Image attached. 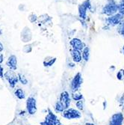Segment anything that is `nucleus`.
<instances>
[{"instance_id": "obj_1", "label": "nucleus", "mask_w": 124, "mask_h": 125, "mask_svg": "<svg viewBox=\"0 0 124 125\" xmlns=\"http://www.w3.org/2000/svg\"><path fill=\"white\" fill-rule=\"evenodd\" d=\"M119 5L115 0H107L106 4L102 8V14L107 16L111 17L118 13Z\"/></svg>"}, {"instance_id": "obj_2", "label": "nucleus", "mask_w": 124, "mask_h": 125, "mask_svg": "<svg viewBox=\"0 0 124 125\" xmlns=\"http://www.w3.org/2000/svg\"><path fill=\"white\" fill-rule=\"evenodd\" d=\"M61 117L68 121L79 120L82 118V113L76 108L70 107L64 111V112L61 114Z\"/></svg>"}, {"instance_id": "obj_3", "label": "nucleus", "mask_w": 124, "mask_h": 125, "mask_svg": "<svg viewBox=\"0 0 124 125\" xmlns=\"http://www.w3.org/2000/svg\"><path fill=\"white\" fill-rule=\"evenodd\" d=\"M83 83V77L81 72L76 73L70 82V90L72 92H79Z\"/></svg>"}, {"instance_id": "obj_4", "label": "nucleus", "mask_w": 124, "mask_h": 125, "mask_svg": "<svg viewBox=\"0 0 124 125\" xmlns=\"http://www.w3.org/2000/svg\"><path fill=\"white\" fill-rule=\"evenodd\" d=\"M26 110L29 115H35L38 112L37 100L34 96H29L26 100Z\"/></svg>"}, {"instance_id": "obj_5", "label": "nucleus", "mask_w": 124, "mask_h": 125, "mask_svg": "<svg viewBox=\"0 0 124 125\" xmlns=\"http://www.w3.org/2000/svg\"><path fill=\"white\" fill-rule=\"evenodd\" d=\"M4 79L7 81V83H8L9 86L11 88H14L17 85V83H19L18 74L16 73L15 71L11 70H8L5 72Z\"/></svg>"}, {"instance_id": "obj_6", "label": "nucleus", "mask_w": 124, "mask_h": 125, "mask_svg": "<svg viewBox=\"0 0 124 125\" xmlns=\"http://www.w3.org/2000/svg\"><path fill=\"white\" fill-rule=\"evenodd\" d=\"M124 114L123 112H117L112 115L108 121V125H123Z\"/></svg>"}, {"instance_id": "obj_7", "label": "nucleus", "mask_w": 124, "mask_h": 125, "mask_svg": "<svg viewBox=\"0 0 124 125\" xmlns=\"http://www.w3.org/2000/svg\"><path fill=\"white\" fill-rule=\"evenodd\" d=\"M124 19L123 15H121L120 13H117L114 15H112L111 17H108L105 20V23L109 27L113 26H117L120 22Z\"/></svg>"}, {"instance_id": "obj_8", "label": "nucleus", "mask_w": 124, "mask_h": 125, "mask_svg": "<svg viewBox=\"0 0 124 125\" xmlns=\"http://www.w3.org/2000/svg\"><path fill=\"white\" fill-rule=\"evenodd\" d=\"M59 100L62 103L66 109L71 107V104L73 100L71 98V94L67 91H63L62 92H61L59 95Z\"/></svg>"}, {"instance_id": "obj_9", "label": "nucleus", "mask_w": 124, "mask_h": 125, "mask_svg": "<svg viewBox=\"0 0 124 125\" xmlns=\"http://www.w3.org/2000/svg\"><path fill=\"white\" fill-rule=\"evenodd\" d=\"M70 45L71 47V49L77 50H79L81 52L86 47L85 43L81 39L78 38H73V39H71L70 41Z\"/></svg>"}, {"instance_id": "obj_10", "label": "nucleus", "mask_w": 124, "mask_h": 125, "mask_svg": "<svg viewBox=\"0 0 124 125\" xmlns=\"http://www.w3.org/2000/svg\"><path fill=\"white\" fill-rule=\"evenodd\" d=\"M17 57L15 55H10L5 62V65L9 68V70L14 71H16L17 70Z\"/></svg>"}, {"instance_id": "obj_11", "label": "nucleus", "mask_w": 124, "mask_h": 125, "mask_svg": "<svg viewBox=\"0 0 124 125\" xmlns=\"http://www.w3.org/2000/svg\"><path fill=\"white\" fill-rule=\"evenodd\" d=\"M45 120H47L48 121H50V122H53L54 124H55L56 125L58 124V123L61 121L57 114L52 111L50 108H48L47 109V115L45 117Z\"/></svg>"}, {"instance_id": "obj_12", "label": "nucleus", "mask_w": 124, "mask_h": 125, "mask_svg": "<svg viewBox=\"0 0 124 125\" xmlns=\"http://www.w3.org/2000/svg\"><path fill=\"white\" fill-rule=\"evenodd\" d=\"M70 52L72 61L74 62L76 64L81 63L83 61V59H82V52L81 51L77 50L70 49Z\"/></svg>"}, {"instance_id": "obj_13", "label": "nucleus", "mask_w": 124, "mask_h": 125, "mask_svg": "<svg viewBox=\"0 0 124 125\" xmlns=\"http://www.w3.org/2000/svg\"><path fill=\"white\" fill-rule=\"evenodd\" d=\"M14 96H15L18 100H22L26 99V92L24 91V89H23V88H15L14 92Z\"/></svg>"}, {"instance_id": "obj_14", "label": "nucleus", "mask_w": 124, "mask_h": 125, "mask_svg": "<svg viewBox=\"0 0 124 125\" xmlns=\"http://www.w3.org/2000/svg\"><path fill=\"white\" fill-rule=\"evenodd\" d=\"M53 109H54V112L56 113V114H61V115L66 109L64 106V105L62 104L61 102L58 100L55 103V104L53 106Z\"/></svg>"}, {"instance_id": "obj_15", "label": "nucleus", "mask_w": 124, "mask_h": 125, "mask_svg": "<svg viewBox=\"0 0 124 125\" xmlns=\"http://www.w3.org/2000/svg\"><path fill=\"white\" fill-rule=\"evenodd\" d=\"M87 8L82 3L78 5V16H79L80 19L82 20H85L87 17Z\"/></svg>"}, {"instance_id": "obj_16", "label": "nucleus", "mask_w": 124, "mask_h": 125, "mask_svg": "<svg viewBox=\"0 0 124 125\" xmlns=\"http://www.w3.org/2000/svg\"><path fill=\"white\" fill-rule=\"evenodd\" d=\"M56 61H57V59L55 57H47L45 58L43 64L45 67H50L55 64Z\"/></svg>"}, {"instance_id": "obj_17", "label": "nucleus", "mask_w": 124, "mask_h": 125, "mask_svg": "<svg viewBox=\"0 0 124 125\" xmlns=\"http://www.w3.org/2000/svg\"><path fill=\"white\" fill-rule=\"evenodd\" d=\"M82 59L84 62H87L90 59V55H91V50L88 46H86L84 50L82 51Z\"/></svg>"}, {"instance_id": "obj_18", "label": "nucleus", "mask_w": 124, "mask_h": 125, "mask_svg": "<svg viewBox=\"0 0 124 125\" xmlns=\"http://www.w3.org/2000/svg\"><path fill=\"white\" fill-rule=\"evenodd\" d=\"M71 94V98H72V100L74 101V102H77L78 100H84V95L79 92H72L70 93Z\"/></svg>"}, {"instance_id": "obj_19", "label": "nucleus", "mask_w": 124, "mask_h": 125, "mask_svg": "<svg viewBox=\"0 0 124 125\" xmlns=\"http://www.w3.org/2000/svg\"><path fill=\"white\" fill-rule=\"evenodd\" d=\"M18 74V79H19V83L22 85H26L29 84V80L27 77L23 74V73H17Z\"/></svg>"}, {"instance_id": "obj_20", "label": "nucleus", "mask_w": 124, "mask_h": 125, "mask_svg": "<svg viewBox=\"0 0 124 125\" xmlns=\"http://www.w3.org/2000/svg\"><path fill=\"white\" fill-rule=\"evenodd\" d=\"M75 106L77 109L81 111L82 112L85 111V102L84 100H78L77 102H75Z\"/></svg>"}, {"instance_id": "obj_21", "label": "nucleus", "mask_w": 124, "mask_h": 125, "mask_svg": "<svg viewBox=\"0 0 124 125\" xmlns=\"http://www.w3.org/2000/svg\"><path fill=\"white\" fill-rule=\"evenodd\" d=\"M117 31L120 35L124 37V19L120 22V24L117 26Z\"/></svg>"}, {"instance_id": "obj_22", "label": "nucleus", "mask_w": 124, "mask_h": 125, "mask_svg": "<svg viewBox=\"0 0 124 125\" xmlns=\"http://www.w3.org/2000/svg\"><path fill=\"white\" fill-rule=\"evenodd\" d=\"M116 78H117V80H119V81H123V80H124V76H123V75L122 70H120V71H118L117 72V73H116Z\"/></svg>"}, {"instance_id": "obj_23", "label": "nucleus", "mask_w": 124, "mask_h": 125, "mask_svg": "<svg viewBox=\"0 0 124 125\" xmlns=\"http://www.w3.org/2000/svg\"><path fill=\"white\" fill-rule=\"evenodd\" d=\"M117 102H118V104H119V106L120 107H123V106L124 104V94H123L122 95L120 96V97L117 100Z\"/></svg>"}, {"instance_id": "obj_24", "label": "nucleus", "mask_w": 124, "mask_h": 125, "mask_svg": "<svg viewBox=\"0 0 124 125\" xmlns=\"http://www.w3.org/2000/svg\"><path fill=\"white\" fill-rule=\"evenodd\" d=\"M82 4L87 8V10H91V9L92 5H91V2L90 0H85V2H82Z\"/></svg>"}, {"instance_id": "obj_25", "label": "nucleus", "mask_w": 124, "mask_h": 125, "mask_svg": "<svg viewBox=\"0 0 124 125\" xmlns=\"http://www.w3.org/2000/svg\"><path fill=\"white\" fill-rule=\"evenodd\" d=\"M23 52H26V53H29V52H31V50H32V47H31V45H26V46H25L24 47V48H23Z\"/></svg>"}, {"instance_id": "obj_26", "label": "nucleus", "mask_w": 124, "mask_h": 125, "mask_svg": "<svg viewBox=\"0 0 124 125\" xmlns=\"http://www.w3.org/2000/svg\"><path fill=\"white\" fill-rule=\"evenodd\" d=\"M29 20H30L31 22H36V21H37L38 17H37V16H36L35 14H31V15L29 16Z\"/></svg>"}, {"instance_id": "obj_27", "label": "nucleus", "mask_w": 124, "mask_h": 125, "mask_svg": "<svg viewBox=\"0 0 124 125\" xmlns=\"http://www.w3.org/2000/svg\"><path fill=\"white\" fill-rule=\"evenodd\" d=\"M5 70H4V67L2 65V64H0V78L3 79L4 78V74H5Z\"/></svg>"}, {"instance_id": "obj_28", "label": "nucleus", "mask_w": 124, "mask_h": 125, "mask_svg": "<svg viewBox=\"0 0 124 125\" xmlns=\"http://www.w3.org/2000/svg\"><path fill=\"white\" fill-rule=\"evenodd\" d=\"M76 64L74 62L71 61V62H70L68 64H67V67L70 68V69H73V68L76 67Z\"/></svg>"}, {"instance_id": "obj_29", "label": "nucleus", "mask_w": 124, "mask_h": 125, "mask_svg": "<svg viewBox=\"0 0 124 125\" xmlns=\"http://www.w3.org/2000/svg\"><path fill=\"white\" fill-rule=\"evenodd\" d=\"M40 125H50V123L48 121L44 119L43 121H42L40 122Z\"/></svg>"}, {"instance_id": "obj_30", "label": "nucleus", "mask_w": 124, "mask_h": 125, "mask_svg": "<svg viewBox=\"0 0 124 125\" xmlns=\"http://www.w3.org/2000/svg\"><path fill=\"white\" fill-rule=\"evenodd\" d=\"M107 106H108V103L106 100H103V110H105L107 109Z\"/></svg>"}, {"instance_id": "obj_31", "label": "nucleus", "mask_w": 124, "mask_h": 125, "mask_svg": "<svg viewBox=\"0 0 124 125\" xmlns=\"http://www.w3.org/2000/svg\"><path fill=\"white\" fill-rule=\"evenodd\" d=\"M3 62H4V55L2 52H0V64H2Z\"/></svg>"}, {"instance_id": "obj_32", "label": "nucleus", "mask_w": 124, "mask_h": 125, "mask_svg": "<svg viewBox=\"0 0 124 125\" xmlns=\"http://www.w3.org/2000/svg\"><path fill=\"white\" fill-rule=\"evenodd\" d=\"M84 125H96V124L94 122H91V121H87L84 124Z\"/></svg>"}, {"instance_id": "obj_33", "label": "nucleus", "mask_w": 124, "mask_h": 125, "mask_svg": "<svg viewBox=\"0 0 124 125\" xmlns=\"http://www.w3.org/2000/svg\"><path fill=\"white\" fill-rule=\"evenodd\" d=\"M109 70H110L111 72H114V71H115V70H116V67H115V66H114V65H111V66L109 67Z\"/></svg>"}, {"instance_id": "obj_34", "label": "nucleus", "mask_w": 124, "mask_h": 125, "mask_svg": "<svg viewBox=\"0 0 124 125\" xmlns=\"http://www.w3.org/2000/svg\"><path fill=\"white\" fill-rule=\"evenodd\" d=\"M3 50H4V46H3V44L2 43V42L0 41V52H2Z\"/></svg>"}, {"instance_id": "obj_35", "label": "nucleus", "mask_w": 124, "mask_h": 125, "mask_svg": "<svg viewBox=\"0 0 124 125\" xmlns=\"http://www.w3.org/2000/svg\"><path fill=\"white\" fill-rule=\"evenodd\" d=\"M57 125H64V124H63V123H62V122H61V121H59V122L58 123V124H57Z\"/></svg>"}, {"instance_id": "obj_36", "label": "nucleus", "mask_w": 124, "mask_h": 125, "mask_svg": "<svg viewBox=\"0 0 124 125\" xmlns=\"http://www.w3.org/2000/svg\"><path fill=\"white\" fill-rule=\"evenodd\" d=\"M122 53L124 55V45L123 46V47H122Z\"/></svg>"}, {"instance_id": "obj_37", "label": "nucleus", "mask_w": 124, "mask_h": 125, "mask_svg": "<svg viewBox=\"0 0 124 125\" xmlns=\"http://www.w3.org/2000/svg\"><path fill=\"white\" fill-rule=\"evenodd\" d=\"M121 70H122V72H123V75L124 76V69H121Z\"/></svg>"}, {"instance_id": "obj_38", "label": "nucleus", "mask_w": 124, "mask_h": 125, "mask_svg": "<svg viewBox=\"0 0 124 125\" xmlns=\"http://www.w3.org/2000/svg\"><path fill=\"white\" fill-rule=\"evenodd\" d=\"M120 2H123V3H124V0H120Z\"/></svg>"}, {"instance_id": "obj_39", "label": "nucleus", "mask_w": 124, "mask_h": 125, "mask_svg": "<svg viewBox=\"0 0 124 125\" xmlns=\"http://www.w3.org/2000/svg\"><path fill=\"white\" fill-rule=\"evenodd\" d=\"M122 110L124 112V104H123V107H122Z\"/></svg>"}, {"instance_id": "obj_40", "label": "nucleus", "mask_w": 124, "mask_h": 125, "mask_svg": "<svg viewBox=\"0 0 124 125\" xmlns=\"http://www.w3.org/2000/svg\"><path fill=\"white\" fill-rule=\"evenodd\" d=\"M28 125H34V124H28Z\"/></svg>"}]
</instances>
